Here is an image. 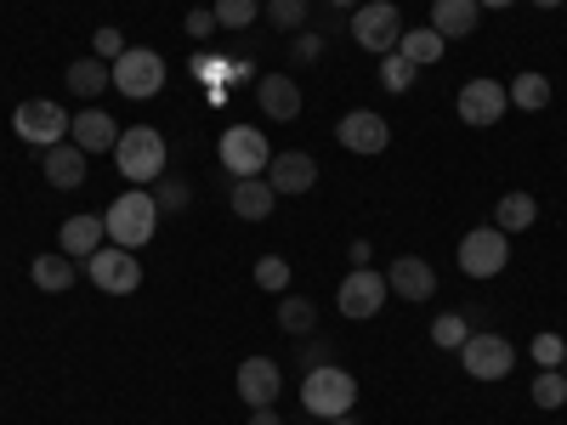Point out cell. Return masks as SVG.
<instances>
[{
    "instance_id": "obj_1",
    "label": "cell",
    "mask_w": 567,
    "mask_h": 425,
    "mask_svg": "<svg viewBox=\"0 0 567 425\" xmlns=\"http://www.w3.org/2000/svg\"><path fill=\"white\" fill-rule=\"evenodd\" d=\"M103 232H109V245H120V250H142V245H148L154 232H159V205H154L148 187L120 194L109 205V216H103Z\"/></svg>"
},
{
    "instance_id": "obj_2",
    "label": "cell",
    "mask_w": 567,
    "mask_h": 425,
    "mask_svg": "<svg viewBox=\"0 0 567 425\" xmlns=\"http://www.w3.org/2000/svg\"><path fill=\"white\" fill-rule=\"evenodd\" d=\"M165 159H171V148H165V136L154 125H125L120 142H114V165L136 187H154L165 176Z\"/></svg>"
},
{
    "instance_id": "obj_3",
    "label": "cell",
    "mask_w": 567,
    "mask_h": 425,
    "mask_svg": "<svg viewBox=\"0 0 567 425\" xmlns=\"http://www.w3.org/2000/svg\"><path fill=\"white\" fill-rule=\"evenodd\" d=\"M301 403L312 419H341L358 408V381L347 369L336 363H323V369H307V381H301Z\"/></svg>"
},
{
    "instance_id": "obj_4",
    "label": "cell",
    "mask_w": 567,
    "mask_h": 425,
    "mask_svg": "<svg viewBox=\"0 0 567 425\" xmlns=\"http://www.w3.org/2000/svg\"><path fill=\"white\" fill-rule=\"evenodd\" d=\"M109 69H114V91L131 97V103H148V97L165 91V58L148 52V45H125Z\"/></svg>"
},
{
    "instance_id": "obj_5",
    "label": "cell",
    "mask_w": 567,
    "mask_h": 425,
    "mask_svg": "<svg viewBox=\"0 0 567 425\" xmlns=\"http://www.w3.org/2000/svg\"><path fill=\"white\" fill-rule=\"evenodd\" d=\"M352 40L363 45V52H374V58L398 52V40H403V12L392 7V0H363V7L352 12Z\"/></svg>"
},
{
    "instance_id": "obj_6",
    "label": "cell",
    "mask_w": 567,
    "mask_h": 425,
    "mask_svg": "<svg viewBox=\"0 0 567 425\" xmlns=\"http://www.w3.org/2000/svg\"><path fill=\"white\" fill-rule=\"evenodd\" d=\"M69 114L52 103V97H23L18 108H12V131L23 136V142H34V148H58V142L69 136Z\"/></svg>"
},
{
    "instance_id": "obj_7",
    "label": "cell",
    "mask_w": 567,
    "mask_h": 425,
    "mask_svg": "<svg viewBox=\"0 0 567 425\" xmlns=\"http://www.w3.org/2000/svg\"><path fill=\"white\" fill-rule=\"evenodd\" d=\"M85 278L97 283L103 296H136L142 290V261H136V250L103 245L97 256H85Z\"/></svg>"
},
{
    "instance_id": "obj_8",
    "label": "cell",
    "mask_w": 567,
    "mask_h": 425,
    "mask_svg": "<svg viewBox=\"0 0 567 425\" xmlns=\"http://www.w3.org/2000/svg\"><path fill=\"white\" fill-rule=\"evenodd\" d=\"M216 154H221V165L233 170V182L261 176V170H267V159H272L267 136H261L256 125H227V131H221V142H216Z\"/></svg>"
},
{
    "instance_id": "obj_9",
    "label": "cell",
    "mask_w": 567,
    "mask_h": 425,
    "mask_svg": "<svg viewBox=\"0 0 567 425\" xmlns=\"http://www.w3.org/2000/svg\"><path fill=\"white\" fill-rule=\"evenodd\" d=\"M505 261H511V245H505L499 227H471L460 239V272L465 278H499Z\"/></svg>"
},
{
    "instance_id": "obj_10",
    "label": "cell",
    "mask_w": 567,
    "mask_h": 425,
    "mask_svg": "<svg viewBox=\"0 0 567 425\" xmlns=\"http://www.w3.org/2000/svg\"><path fill=\"white\" fill-rule=\"evenodd\" d=\"M454 108H460V120H465L471 131H488V125H499V120H505V108H511V91H505L499 80H465Z\"/></svg>"
},
{
    "instance_id": "obj_11",
    "label": "cell",
    "mask_w": 567,
    "mask_h": 425,
    "mask_svg": "<svg viewBox=\"0 0 567 425\" xmlns=\"http://www.w3.org/2000/svg\"><path fill=\"white\" fill-rule=\"evenodd\" d=\"M386 278L381 272H374V267H352L347 278H341V290H336V307L347 312V318H374V312H381L386 307Z\"/></svg>"
},
{
    "instance_id": "obj_12",
    "label": "cell",
    "mask_w": 567,
    "mask_h": 425,
    "mask_svg": "<svg viewBox=\"0 0 567 425\" xmlns=\"http://www.w3.org/2000/svg\"><path fill=\"white\" fill-rule=\"evenodd\" d=\"M460 363H465L471 381H505V374L516 369V352H511V341H499V335H465Z\"/></svg>"
},
{
    "instance_id": "obj_13",
    "label": "cell",
    "mask_w": 567,
    "mask_h": 425,
    "mask_svg": "<svg viewBox=\"0 0 567 425\" xmlns=\"http://www.w3.org/2000/svg\"><path fill=\"white\" fill-rule=\"evenodd\" d=\"M336 142H341L347 154H381L386 142H392V125L374 114V108H352V114H341Z\"/></svg>"
},
{
    "instance_id": "obj_14",
    "label": "cell",
    "mask_w": 567,
    "mask_h": 425,
    "mask_svg": "<svg viewBox=\"0 0 567 425\" xmlns=\"http://www.w3.org/2000/svg\"><path fill=\"white\" fill-rule=\"evenodd\" d=\"M239 403H250V408H272L278 403V392H284V374H278V363L272 357H245L239 363Z\"/></svg>"
},
{
    "instance_id": "obj_15",
    "label": "cell",
    "mask_w": 567,
    "mask_h": 425,
    "mask_svg": "<svg viewBox=\"0 0 567 425\" xmlns=\"http://www.w3.org/2000/svg\"><path fill=\"white\" fill-rule=\"evenodd\" d=\"M267 182H272V194H278V199H284V194H307V187L318 182V159L301 154V148L272 154V159H267Z\"/></svg>"
},
{
    "instance_id": "obj_16",
    "label": "cell",
    "mask_w": 567,
    "mask_h": 425,
    "mask_svg": "<svg viewBox=\"0 0 567 425\" xmlns=\"http://www.w3.org/2000/svg\"><path fill=\"white\" fill-rule=\"evenodd\" d=\"M386 290H398L403 301H432L437 296V272H432V261H420V256H398L392 261V272H386Z\"/></svg>"
},
{
    "instance_id": "obj_17",
    "label": "cell",
    "mask_w": 567,
    "mask_h": 425,
    "mask_svg": "<svg viewBox=\"0 0 567 425\" xmlns=\"http://www.w3.org/2000/svg\"><path fill=\"white\" fill-rule=\"evenodd\" d=\"M69 136H74V148H80V154H114V142H120V120H109L103 108H85V114H74Z\"/></svg>"
},
{
    "instance_id": "obj_18",
    "label": "cell",
    "mask_w": 567,
    "mask_h": 425,
    "mask_svg": "<svg viewBox=\"0 0 567 425\" xmlns=\"http://www.w3.org/2000/svg\"><path fill=\"white\" fill-rule=\"evenodd\" d=\"M256 97H261V114H267V120L290 125V120L301 114V85H296L290 74H261V80H256Z\"/></svg>"
},
{
    "instance_id": "obj_19",
    "label": "cell",
    "mask_w": 567,
    "mask_h": 425,
    "mask_svg": "<svg viewBox=\"0 0 567 425\" xmlns=\"http://www.w3.org/2000/svg\"><path fill=\"white\" fill-rule=\"evenodd\" d=\"M477 18H483L477 0H432V29H437L443 40H465V34H477Z\"/></svg>"
},
{
    "instance_id": "obj_20",
    "label": "cell",
    "mask_w": 567,
    "mask_h": 425,
    "mask_svg": "<svg viewBox=\"0 0 567 425\" xmlns=\"http://www.w3.org/2000/svg\"><path fill=\"white\" fill-rule=\"evenodd\" d=\"M272 205H278V194H272V182H267V176L233 182V216H239V221H267Z\"/></svg>"
},
{
    "instance_id": "obj_21",
    "label": "cell",
    "mask_w": 567,
    "mask_h": 425,
    "mask_svg": "<svg viewBox=\"0 0 567 425\" xmlns=\"http://www.w3.org/2000/svg\"><path fill=\"white\" fill-rule=\"evenodd\" d=\"M103 216H69L63 221V232H58V245H63V256H74V261H85V256H97L103 250Z\"/></svg>"
},
{
    "instance_id": "obj_22",
    "label": "cell",
    "mask_w": 567,
    "mask_h": 425,
    "mask_svg": "<svg viewBox=\"0 0 567 425\" xmlns=\"http://www.w3.org/2000/svg\"><path fill=\"white\" fill-rule=\"evenodd\" d=\"M40 170H45V182L52 187H80L85 182V154L74 148V142H58V148H45V159H40Z\"/></svg>"
},
{
    "instance_id": "obj_23",
    "label": "cell",
    "mask_w": 567,
    "mask_h": 425,
    "mask_svg": "<svg viewBox=\"0 0 567 425\" xmlns=\"http://www.w3.org/2000/svg\"><path fill=\"white\" fill-rule=\"evenodd\" d=\"M398 52L414 63V69H425V63H437L443 52H449V40L432 29V23H425V29H403V40H398Z\"/></svg>"
},
{
    "instance_id": "obj_24",
    "label": "cell",
    "mask_w": 567,
    "mask_h": 425,
    "mask_svg": "<svg viewBox=\"0 0 567 425\" xmlns=\"http://www.w3.org/2000/svg\"><path fill=\"white\" fill-rule=\"evenodd\" d=\"M103 85H114V69H109L103 58L69 63V91H74V97H103Z\"/></svg>"
},
{
    "instance_id": "obj_25",
    "label": "cell",
    "mask_w": 567,
    "mask_h": 425,
    "mask_svg": "<svg viewBox=\"0 0 567 425\" xmlns=\"http://www.w3.org/2000/svg\"><path fill=\"white\" fill-rule=\"evenodd\" d=\"M34 283H40V290L45 296H63L69 290V283L80 278V267H74V256H34Z\"/></svg>"
},
{
    "instance_id": "obj_26",
    "label": "cell",
    "mask_w": 567,
    "mask_h": 425,
    "mask_svg": "<svg viewBox=\"0 0 567 425\" xmlns=\"http://www.w3.org/2000/svg\"><path fill=\"white\" fill-rule=\"evenodd\" d=\"M534 216H539L534 194H505V199L494 205V227H499V232H528Z\"/></svg>"
},
{
    "instance_id": "obj_27",
    "label": "cell",
    "mask_w": 567,
    "mask_h": 425,
    "mask_svg": "<svg viewBox=\"0 0 567 425\" xmlns=\"http://www.w3.org/2000/svg\"><path fill=\"white\" fill-rule=\"evenodd\" d=\"M505 91H511V103H516V108H528V114H539V108L550 103V80L534 74V69H528V74H516Z\"/></svg>"
},
{
    "instance_id": "obj_28",
    "label": "cell",
    "mask_w": 567,
    "mask_h": 425,
    "mask_svg": "<svg viewBox=\"0 0 567 425\" xmlns=\"http://www.w3.org/2000/svg\"><path fill=\"white\" fill-rule=\"evenodd\" d=\"M312 323H318V307L307 296H284L278 301V329L284 335H312Z\"/></svg>"
},
{
    "instance_id": "obj_29",
    "label": "cell",
    "mask_w": 567,
    "mask_h": 425,
    "mask_svg": "<svg viewBox=\"0 0 567 425\" xmlns=\"http://www.w3.org/2000/svg\"><path fill=\"white\" fill-rule=\"evenodd\" d=\"M210 12H216V23H221V29H250V23H256V12H261V0H216Z\"/></svg>"
},
{
    "instance_id": "obj_30",
    "label": "cell",
    "mask_w": 567,
    "mask_h": 425,
    "mask_svg": "<svg viewBox=\"0 0 567 425\" xmlns=\"http://www.w3.org/2000/svg\"><path fill=\"white\" fill-rule=\"evenodd\" d=\"M534 403H539V408H561V403H567V374H561V369H539Z\"/></svg>"
},
{
    "instance_id": "obj_31",
    "label": "cell",
    "mask_w": 567,
    "mask_h": 425,
    "mask_svg": "<svg viewBox=\"0 0 567 425\" xmlns=\"http://www.w3.org/2000/svg\"><path fill=\"white\" fill-rule=\"evenodd\" d=\"M256 283L272 290V296H284V290H290V261H284V256H261L256 261Z\"/></svg>"
},
{
    "instance_id": "obj_32",
    "label": "cell",
    "mask_w": 567,
    "mask_h": 425,
    "mask_svg": "<svg viewBox=\"0 0 567 425\" xmlns=\"http://www.w3.org/2000/svg\"><path fill=\"white\" fill-rule=\"evenodd\" d=\"M414 74H420V69H414L403 52H386V58H381V85H386V91H409Z\"/></svg>"
},
{
    "instance_id": "obj_33",
    "label": "cell",
    "mask_w": 567,
    "mask_h": 425,
    "mask_svg": "<svg viewBox=\"0 0 567 425\" xmlns=\"http://www.w3.org/2000/svg\"><path fill=\"white\" fill-rule=\"evenodd\" d=\"M465 335H471V329H465V318H454V312H443V318L432 323V341H437L443 352H460Z\"/></svg>"
},
{
    "instance_id": "obj_34",
    "label": "cell",
    "mask_w": 567,
    "mask_h": 425,
    "mask_svg": "<svg viewBox=\"0 0 567 425\" xmlns=\"http://www.w3.org/2000/svg\"><path fill=\"white\" fill-rule=\"evenodd\" d=\"M528 352H534L539 369H561V363H567V341H561V335H534Z\"/></svg>"
},
{
    "instance_id": "obj_35",
    "label": "cell",
    "mask_w": 567,
    "mask_h": 425,
    "mask_svg": "<svg viewBox=\"0 0 567 425\" xmlns=\"http://www.w3.org/2000/svg\"><path fill=\"white\" fill-rule=\"evenodd\" d=\"M278 29H301V18H307V0H267L261 7Z\"/></svg>"
},
{
    "instance_id": "obj_36",
    "label": "cell",
    "mask_w": 567,
    "mask_h": 425,
    "mask_svg": "<svg viewBox=\"0 0 567 425\" xmlns=\"http://www.w3.org/2000/svg\"><path fill=\"white\" fill-rule=\"evenodd\" d=\"M125 52V40H120V29H97L91 34V58H103V63H114Z\"/></svg>"
},
{
    "instance_id": "obj_37",
    "label": "cell",
    "mask_w": 567,
    "mask_h": 425,
    "mask_svg": "<svg viewBox=\"0 0 567 425\" xmlns=\"http://www.w3.org/2000/svg\"><path fill=\"white\" fill-rule=\"evenodd\" d=\"M154 205H159V210H176V205H187V187L159 176V194H154Z\"/></svg>"
},
{
    "instance_id": "obj_38",
    "label": "cell",
    "mask_w": 567,
    "mask_h": 425,
    "mask_svg": "<svg viewBox=\"0 0 567 425\" xmlns=\"http://www.w3.org/2000/svg\"><path fill=\"white\" fill-rule=\"evenodd\" d=\"M210 29H221V23H216V12H187V34H194V40H205Z\"/></svg>"
},
{
    "instance_id": "obj_39",
    "label": "cell",
    "mask_w": 567,
    "mask_h": 425,
    "mask_svg": "<svg viewBox=\"0 0 567 425\" xmlns=\"http://www.w3.org/2000/svg\"><path fill=\"white\" fill-rule=\"evenodd\" d=\"M250 425H284V419H278L272 408H250Z\"/></svg>"
},
{
    "instance_id": "obj_40",
    "label": "cell",
    "mask_w": 567,
    "mask_h": 425,
    "mask_svg": "<svg viewBox=\"0 0 567 425\" xmlns=\"http://www.w3.org/2000/svg\"><path fill=\"white\" fill-rule=\"evenodd\" d=\"M534 7H545V12H556V7H567V0H534Z\"/></svg>"
},
{
    "instance_id": "obj_41",
    "label": "cell",
    "mask_w": 567,
    "mask_h": 425,
    "mask_svg": "<svg viewBox=\"0 0 567 425\" xmlns=\"http://www.w3.org/2000/svg\"><path fill=\"white\" fill-rule=\"evenodd\" d=\"M329 7H352V12H358V7H363V0H329Z\"/></svg>"
},
{
    "instance_id": "obj_42",
    "label": "cell",
    "mask_w": 567,
    "mask_h": 425,
    "mask_svg": "<svg viewBox=\"0 0 567 425\" xmlns=\"http://www.w3.org/2000/svg\"><path fill=\"white\" fill-rule=\"evenodd\" d=\"M329 425H358V419H352V414H341V419H329Z\"/></svg>"
},
{
    "instance_id": "obj_43",
    "label": "cell",
    "mask_w": 567,
    "mask_h": 425,
    "mask_svg": "<svg viewBox=\"0 0 567 425\" xmlns=\"http://www.w3.org/2000/svg\"><path fill=\"white\" fill-rule=\"evenodd\" d=\"M477 7H511V0H477Z\"/></svg>"
},
{
    "instance_id": "obj_44",
    "label": "cell",
    "mask_w": 567,
    "mask_h": 425,
    "mask_svg": "<svg viewBox=\"0 0 567 425\" xmlns=\"http://www.w3.org/2000/svg\"><path fill=\"white\" fill-rule=\"evenodd\" d=\"M561 374H567V363H561Z\"/></svg>"
}]
</instances>
